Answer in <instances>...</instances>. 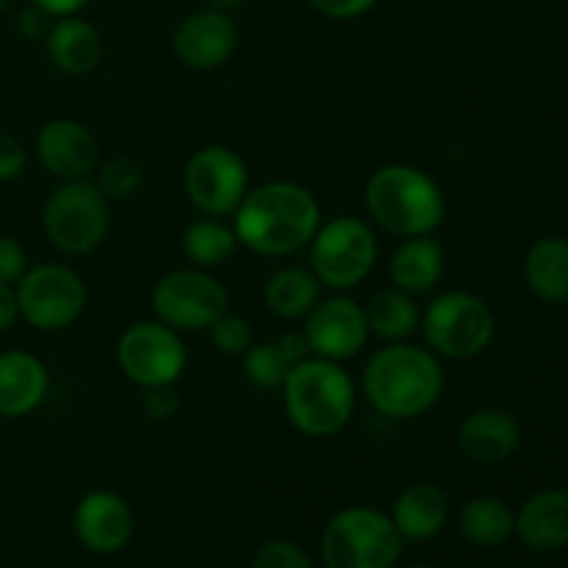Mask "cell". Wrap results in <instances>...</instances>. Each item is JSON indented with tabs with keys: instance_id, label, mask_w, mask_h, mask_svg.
Returning a JSON list of instances; mask_svg holds the SVG:
<instances>
[{
	"instance_id": "6da1fadb",
	"label": "cell",
	"mask_w": 568,
	"mask_h": 568,
	"mask_svg": "<svg viewBox=\"0 0 568 568\" xmlns=\"http://www.w3.org/2000/svg\"><path fill=\"white\" fill-rule=\"evenodd\" d=\"M322 225L320 200L294 181H266L250 189L233 211V231L242 247L266 258H286L308 250Z\"/></svg>"
},
{
	"instance_id": "7a4b0ae2",
	"label": "cell",
	"mask_w": 568,
	"mask_h": 568,
	"mask_svg": "<svg viewBox=\"0 0 568 568\" xmlns=\"http://www.w3.org/2000/svg\"><path fill=\"white\" fill-rule=\"evenodd\" d=\"M361 388L372 408L386 419H416L442 399V358L419 344H386L366 361Z\"/></svg>"
},
{
	"instance_id": "3957f363",
	"label": "cell",
	"mask_w": 568,
	"mask_h": 568,
	"mask_svg": "<svg viewBox=\"0 0 568 568\" xmlns=\"http://www.w3.org/2000/svg\"><path fill=\"white\" fill-rule=\"evenodd\" d=\"M364 205L375 225L399 239L427 236L447 216L442 186L414 164H386L372 172Z\"/></svg>"
},
{
	"instance_id": "277c9868",
	"label": "cell",
	"mask_w": 568,
	"mask_h": 568,
	"mask_svg": "<svg viewBox=\"0 0 568 568\" xmlns=\"http://www.w3.org/2000/svg\"><path fill=\"white\" fill-rule=\"evenodd\" d=\"M283 408L288 422L308 438H331L353 422L358 392L336 361L305 358L288 372L283 383Z\"/></svg>"
},
{
	"instance_id": "5b68a950",
	"label": "cell",
	"mask_w": 568,
	"mask_h": 568,
	"mask_svg": "<svg viewBox=\"0 0 568 568\" xmlns=\"http://www.w3.org/2000/svg\"><path fill=\"white\" fill-rule=\"evenodd\" d=\"M403 544L392 516L372 505H349L327 521L320 552L325 568H392Z\"/></svg>"
},
{
	"instance_id": "8992f818",
	"label": "cell",
	"mask_w": 568,
	"mask_h": 568,
	"mask_svg": "<svg viewBox=\"0 0 568 568\" xmlns=\"http://www.w3.org/2000/svg\"><path fill=\"white\" fill-rule=\"evenodd\" d=\"M427 349L447 361H471L488 349L497 331L494 311L480 294L442 292L422 311Z\"/></svg>"
},
{
	"instance_id": "52a82bcc",
	"label": "cell",
	"mask_w": 568,
	"mask_h": 568,
	"mask_svg": "<svg viewBox=\"0 0 568 568\" xmlns=\"http://www.w3.org/2000/svg\"><path fill=\"white\" fill-rule=\"evenodd\" d=\"M44 236L67 255H87L105 242L111 227V203L92 178L61 181L44 200Z\"/></svg>"
},
{
	"instance_id": "ba28073f",
	"label": "cell",
	"mask_w": 568,
	"mask_h": 568,
	"mask_svg": "<svg viewBox=\"0 0 568 568\" xmlns=\"http://www.w3.org/2000/svg\"><path fill=\"white\" fill-rule=\"evenodd\" d=\"M311 272L331 292H349L372 275L377 264V236L361 216H333L322 222L308 244Z\"/></svg>"
},
{
	"instance_id": "9c48e42d",
	"label": "cell",
	"mask_w": 568,
	"mask_h": 568,
	"mask_svg": "<svg viewBox=\"0 0 568 568\" xmlns=\"http://www.w3.org/2000/svg\"><path fill=\"white\" fill-rule=\"evenodd\" d=\"M20 320L33 331L55 333L75 325L87 311V281L67 264L28 266L14 286Z\"/></svg>"
},
{
	"instance_id": "30bf717a",
	"label": "cell",
	"mask_w": 568,
	"mask_h": 568,
	"mask_svg": "<svg viewBox=\"0 0 568 568\" xmlns=\"http://www.w3.org/2000/svg\"><path fill=\"white\" fill-rule=\"evenodd\" d=\"M155 320L178 333L209 331L222 314L231 311V294L209 270H172L159 277L150 292Z\"/></svg>"
},
{
	"instance_id": "8fae6325",
	"label": "cell",
	"mask_w": 568,
	"mask_h": 568,
	"mask_svg": "<svg viewBox=\"0 0 568 568\" xmlns=\"http://www.w3.org/2000/svg\"><path fill=\"white\" fill-rule=\"evenodd\" d=\"M116 366L139 388L175 386L189 366L181 333L161 320H142L125 327L116 342Z\"/></svg>"
},
{
	"instance_id": "7c38bea8",
	"label": "cell",
	"mask_w": 568,
	"mask_h": 568,
	"mask_svg": "<svg viewBox=\"0 0 568 568\" xmlns=\"http://www.w3.org/2000/svg\"><path fill=\"white\" fill-rule=\"evenodd\" d=\"M183 192L203 216H233L250 192V172L227 144H205L183 166Z\"/></svg>"
},
{
	"instance_id": "4fadbf2b",
	"label": "cell",
	"mask_w": 568,
	"mask_h": 568,
	"mask_svg": "<svg viewBox=\"0 0 568 568\" xmlns=\"http://www.w3.org/2000/svg\"><path fill=\"white\" fill-rule=\"evenodd\" d=\"M303 333L308 338L311 355L336 364L355 358L369 342L364 305L355 303L353 297H344L342 292L322 297L314 305V311L305 316Z\"/></svg>"
},
{
	"instance_id": "5bb4252c",
	"label": "cell",
	"mask_w": 568,
	"mask_h": 568,
	"mask_svg": "<svg viewBox=\"0 0 568 568\" xmlns=\"http://www.w3.org/2000/svg\"><path fill=\"white\" fill-rule=\"evenodd\" d=\"M178 61L189 70L211 72L233 59L239 50V26L231 14L216 9H200L183 17L172 37Z\"/></svg>"
},
{
	"instance_id": "9a60e30c",
	"label": "cell",
	"mask_w": 568,
	"mask_h": 568,
	"mask_svg": "<svg viewBox=\"0 0 568 568\" xmlns=\"http://www.w3.org/2000/svg\"><path fill=\"white\" fill-rule=\"evenodd\" d=\"M39 164L59 181H81L94 175L100 164V144L83 122L72 116L48 120L33 142Z\"/></svg>"
},
{
	"instance_id": "2e32d148",
	"label": "cell",
	"mask_w": 568,
	"mask_h": 568,
	"mask_svg": "<svg viewBox=\"0 0 568 568\" xmlns=\"http://www.w3.org/2000/svg\"><path fill=\"white\" fill-rule=\"evenodd\" d=\"M75 536L89 552L114 555L131 544L133 538V510L125 497L116 491H89L78 499L72 514Z\"/></svg>"
},
{
	"instance_id": "e0dca14e",
	"label": "cell",
	"mask_w": 568,
	"mask_h": 568,
	"mask_svg": "<svg viewBox=\"0 0 568 568\" xmlns=\"http://www.w3.org/2000/svg\"><path fill=\"white\" fill-rule=\"evenodd\" d=\"M521 444V425L510 410L483 405L464 416L458 427V449L477 466H497L514 458Z\"/></svg>"
},
{
	"instance_id": "ac0fdd59",
	"label": "cell",
	"mask_w": 568,
	"mask_h": 568,
	"mask_svg": "<svg viewBox=\"0 0 568 568\" xmlns=\"http://www.w3.org/2000/svg\"><path fill=\"white\" fill-rule=\"evenodd\" d=\"M50 392V372L28 349L0 353V419H26Z\"/></svg>"
},
{
	"instance_id": "d6986e66",
	"label": "cell",
	"mask_w": 568,
	"mask_h": 568,
	"mask_svg": "<svg viewBox=\"0 0 568 568\" xmlns=\"http://www.w3.org/2000/svg\"><path fill=\"white\" fill-rule=\"evenodd\" d=\"M516 536L536 552L568 547V488H541L516 510Z\"/></svg>"
},
{
	"instance_id": "ffe728a7",
	"label": "cell",
	"mask_w": 568,
	"mask_h": 568,
	"mask_svg": "<svg viewBox=\"0 0 568 568\" xmlns=\"http://www.w3.org/2000/svg\"><path fill=\"white\" fill-rule=\"evenodd\" d=\"M44 48H48V59L53 61L55 70L72 78L98 70L105 50L98 28L78 14L55 17L44 37Z\"/></svg>"
},
{
	"instance_id": "44dd1931",
	"label": "cell",
	"mask_w": 568,
	"mask_h": 568,
	"mask_svg": "<svg viewBox=\"0 0 568 568\" xmlns=\"http://www.w3.org/2000/svg\"><path fill=\"white\" fill-rule=\"evenodd\" d=\"M392 521L403 541H430L449 519V497L436 483H410L394 499Z\"/></svg>"
},
{
	"instance_id": "7402d4cb",
	"label": "cell",
	"mask_w": 568,
	"mask_h": 568,
	"mask_svg": "<svg viewBox=\"0 0 568 568\" xmlns=\"http://www.w3.org/2000/svg\"><path fill=\"white\" fill-rule=\"evenodd\" d=\"M388 275L394 288H403L414 297L433 292L444 277V247L433 239V233L403 239L392 255Z\"/></svg>"
},
{
	"instance_id": "603a6c76",
	"label": "cell",
	"mask_w": 568,
	"mask_h": 568,
	"mask_svg": "<svg viewBox=\"0 0 568 568\" xmlns=\"http://www.w3.org/2000/svg\"><path fill=\"white\" fill-rule=\"evenodd\" d=\"M525 277L538 300L552 305L568 303V239L544 236L527 250Z\"/></svg>"
},
{
	"instance_id": "cb8c5ba5",
	"label": "cell",
	"mask_w": 568,
	"mask_h": 568,
	"mask_svg": "<svg viewBox=\"0 0 568 568\" xmlns=\"http://www.w3.org/2000/svg\"><path fill=\"white\" fill-rule=\"evenodd\" d=\"M320 277L311 272V266H281L270 275L264 286L266 308L275 316L288 322L305 320L314 311V305L322 300Z\"/></svg>"
},
{
	"instance_id": "d4e9b609",
	"label": "cell",
	"mask_w": 568,
	"mask_h": 568,
	"mask_svg": "<svg viewBox=\"0 0 568 568\" xmlns=\"http://www.w3.org/2000/svg\"><path fill=\"white\" fill-rule=\"evenodd\" d=\"M458 527L460 536L469 544H475V547H503L505 541L516 536V510L505 499L480 494V497H471L460 508Z\"/></svg>"
},
{
	"instance_id": "484cf974",
	"label": "cell",
	"mask_w": 568,
	"mask_h": 568,
	"mask_svg": "<svg viewBox=\"0 0 568 568\" xmlns=\"http://www.w3.org/2000/svg\"><path fill=\"white\" fill-rule=\"evenodd\" d=\"M364 311L369 336H377L386 344L408 342L422 327V311L416 305V297L403 288H383L369 300V305H364Z\"/></svg>"
},
{
	"instance_id": "4316f807",
	"label": "cell",
	"mask_w": 568,
	"mask_h": 568,
	"mask_svg": "<svg viewBox=\"0 0 568 568\" xmlns=\"http://www.w3.org/2000/svg\"><path fill=\"white\" fill-rule=\"evenodd\" d=\"M181 247L183 255L192 261V266L211 272L216 266H225L236 255L239 239L233 225L222 222L220 216H200L186 225Z\"/></svg>"
},
{
	"instance_id": "83f0119b",
	"label": "cell",
	"mask_w": 568,
	"mask_h": 568,
	"mask_svg": "<svg viewBox=\"0 0 568 568\" xmlns=\"http://www.w3.org/2000/svg\"><path fill=\"white\" fill-rule=\"evenodd\" d=\"M242 364L244 377H247L255 388H264V392H277V388H283L288 372L294 369L292 361L283 355L277 338L275 342H255L253 347L242 355Z\"/></svg>"
},
{
	"instance_id": "f1b7e54d",
	"label": "cell",
	"mask_w": 568,
	"mask_h": 568,
	"mask_svg": "<svg viewBox=\"0 0 568 568\" xmlns=\"http://www.w3.org/2000/svg\"><path fill=\"white\" fill-rule=\"evenodd\" d=\"M92 181L109 203H120V200H131L133 194H139L144 183V170L131 155H111V159L100 161Z\"/></svg>"
},
{
	"instance_id": "f546056e",
	"label": "cell",
	"mask_w": 568,
	"mask_h": 568,
	"mask_svg": "<svg viewBox=\"0 0 568 568\" xmlns=\"http://www.w3.org/2000/svg\"><path fill=\"white\" fill-rule=\"evenodd\" d=\"M209 333L214 347L220 349L222 355H231V358H242V355L255 344L253 325H250L244 316L231 314V311L222 314L220 320L209 327Z\"/></svg>"
},
{
	"instance_id": "4dcf8cb0",
	"label": "cell",
	"mask_w": 568,
	"mask_h": 568,
	"mask_svg": "<svg viewBox=\"0 0 568 568\" xmlns=\"http://www.w3.org/2000/svg\"><path fill=\"white\" fill-rule=\"evenodd\" d=\"M250 568H314V564H311L308 552L300 544L286 541V538H275V541H266L255 552L253 566Z\"/></svg>"
},
{
	"instance_id": "1f68e13d",
	"label": "cell",
	"mask_w": 568,
	"mask_h": 568,
	"mask_svg": "<svg viewBox=\"0 0 568 568\" xmlns=\"http://www.w3.org/2000/svg\"><path fill=\"white\" fill-rule=\"evenodd\" d=\"M28 253L14 236H3L0 233V283L6 286H17L20 277L28 272Z\"/></svg>"
},
{
	"instance_id": "d6a6232c",
	"label": "cell",
	"mask_w": 568,
	"mask_h": 568,
	"mask_svg": "<svg viewBox=\"0 0 568 568\" xmlns=\"http://www.w3.org/2000/svg\"><path fill=\"white\" fill-rule=\"evenodd\" d=\"M142 408H144V416H148V419H153V422L175 419L178 410H181V399H178L175 386L144 388Z\"/></svg>"
},
{
	"instance_id": "836d02e7",
	"label": "cell",
	"mask_w": 568,
	"mask_h": 568,
	"mask_svg": "<svg viewBox=\"0 0 568 568\" xmlns=\"http://www.w3.org/2000/svg\"><path fill=\"white\" fill-rule=\"evenodd\" d=\"M28 166V150L11 133H0V183H11L22 178Z\"/></svg>"
},
{
	"instance_id": "e575fe53",
	"label": "cell",
	"mask_w": 568,
	"mask_h": 568,
	"mask_svg": "<svg viewBox=\"0 0 568 568\" xmlns=\"http://www.w3.org/2000/svg\"><path fill=\"white\" fill-rule=\"evenodd\" d=\"M308 3L311 9L331 20H358L375 9L377 0H308Z\"/></svg>"
},
{
	"instance_id": "d590c367",
	"label": "cell",
	"mask_w": 568,
	"mask_h": 568,
	"mask_svg": "<svg viewBox=\"0 0 568 568\" xmlns=\"http://www.w3.org/2000/svg\"><path fill=\"white\" fill-rule=\"evenodd\" d=\"M53 20L55 17H50L44 9L28 3L26 9H20V14H17V31H20L26 39H44L48 37L50 26H53Z\"/></svg>"
},
{
	"instance_id": "8d00e7d4",
	"label": "cell",
	"mask_w": 568,
	"mask_h": 568,
	"mask_svg": "<svg viewBox=\"0 0 568 568\" xmlns=\"http://www.w3.org/2000/svg\"><path fill=\"white\" fill-rule=\"evenodd\" d=\"M277 344H281L283 355H286V358L292 361V366L303 364L305 358H311L308 338H305L303 331H288V333H283V336L277 338Z\"/></svg>"
},
{
	"instance_id": "74e56055",
	"label": "cell",
	"mask_w": 568,
	"mask_h": 568,
	"mask_svg": "<svg viewBox=\"0 0 568 568\" xmlns=\"http://www.w3.org/2000/svg\"><path fill=\"white\" fill-rule=\"evenodd\" d=\"M17 320H20V305H17L14 286L0 283V336L9 333L17 325Z\"/></svg>"
},
{
	"instance_id": "f35d334b",
	"label": "cell",
	"mask_w": 568,
	"mask_h": 568,
	"mask_svg": "<svg viewBox=\"0 0 568 568\" xmlns=\"http://www.w3.org/2000/svg\"><path fill=\"white\" fill-rule=\"evenodd\" d=\"M28 3L39 6V9L48 11L50 17H70L81 14L92 0H28Z\"/></svg>"
},
{
	"instance_id": "ab89813d",
	"label": "cell",
	"mask_w": 568,
	"mask_h": 568,
	"mask_svg": "<svg viewBox=\"0 0 568 568\" xmlns=\"http://www.w3.org/2000/svg\"><path fill=\"white\" fill-rule=\"evenodd\" d=\"M209 6L216 11H225V14H233L236 9H242L244 0H209Z\"/></svg>"
},
{
	"instance_id": "60d3db41",
	"label": "cell",
	"mask_w": 568,
	"mask_h": 568,
	"mask_svg": "<svg viewBox=\"0 0 568 568\" xmlns=\"http://www.w3.org/2000/svg\"><path fill=\"white\" fill-rule=\"evenodd\" d=\"M11 3H14V0H0V17L11 9Z\"/></svg>"
},
{
	"instance_id": "b9f144b4",
	"label": "cell",
	"mask_w": 568,
	"mask_h": 568,
	"mask_svg": "<svg viewBox=\"0 0 568 568\" xmlns=\"http://www.w3.org/2000/svg\"><path fill=\"white\" fill-rule=\"evenodd\" d=\"M408 568H438V566H408Z\"/></svg>"
}]
</instances>
